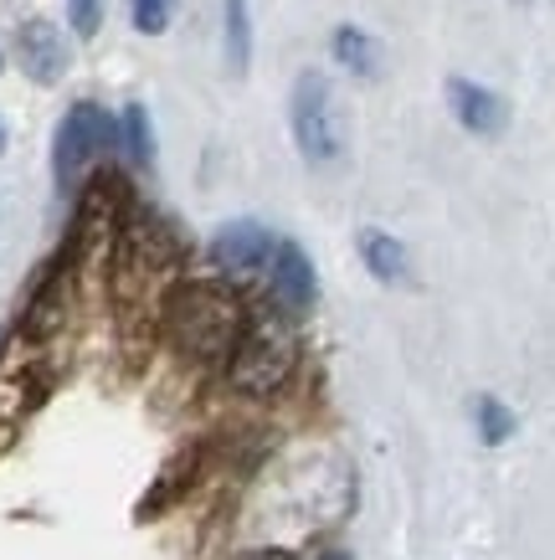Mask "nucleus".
<instances>
[{"label": "nucleus", "instance_id": "obj_17", "mask_svg": "<svg viewBox=\"0 0 555 560\" xmlns=\"http://www.w3.org/2000/svg\"><path fill=\"white\" fill-rule=\"evenodd\" d=\"M5 144H11V129H5V119H0V154H5Z\"/></svg>", "mask_w": 555, "mask_h": 560}, {"label": "nucleus", "instance_id": "obj_7", "mask_svg": "<svg viewBox=\"0 0 555 560\" xmlns=\"http://www.w3.org/2000/svg\"><path fill=\"white\" fill-rule=\"evenodd\" d=\"M268 293H273V304L288 308V314H309V308L320 304V272H314L309 253L293 237H278V247H273Z\"/></svg>", "mask_w": 555, "mask_h": 560}, {"label": "nucleus", "instance_id": "obj_18", "mask_svg": "<svg viewBox=\"0 0 555 560\" xmlns=\"http://www.w3.org/2000/svg\"><path fill=\"white\" fill-rule=\"evenodd\" d=\"M320 560H350V556H339V550H335V556H320Z\"/></svg>", "mask_w": 555, "mask_h": 560}, {"label": "nucleus", "instance_id": "obj_6", "mask_svg": "<svg viewBox=\"0 0 555 560\" xmlns=\"http://www.w3.org/2000/svg\"><path fill=\"white\" fill-rule=\"evenodd\" d=\"M16 62L32 83L57 88L68 78V62H72V47H68V36H62V26L47 16L21 21L16 26Z\"/></svg>", "mask_w": 555, "mask_h": 560}, {"label": "nucleus", "instance_id": "obj_5", "mask_svg": "<svg viewBox=\"0 0 555 560\" xmlns=\"http://www.w3.org/2000/svg\"><path fill=\"white\" fill-rule=\"evenodd\" d=\"M273 237L263 221L242 217V221H227L217 237L206 242V257H211V268L221 278H232V283H253V278H268V262H273Z\"/></svg>", "mask_w": 555, "mask_h": 560}, {"label": "nucleus", "instance_id": "obj_1", "mask_svg": "<svg viewBox=\"0 0 555 560\" xmlns=\"http://www.w3.org/2000/svg\"><path fill=\"white\" fill-rule=\"evenodd\" d=\"M247 299L232 278H181L160 308V340L170 355L196 371H227L242 329H247Z\"/></svg>", "mask_w": 555, "mask_h": 560}, {"label": "nucleus", "instance_id": "obj_8", "mask_svg": "<svg viewBox=\"0 0 555 560\" xmlns=\"http://www.w3.org/2000/svg\"><path fill=\"white\" fill-rule=\"evenodd\" d=\"M448 108H453V119L478 139H499L509 124L505 98H499L494 88L473 83V78H448Z\"/></svg>", "mask_w": 555, "mask_h": 560}, {"label": "nucleus", "instance_id": "obj_12", "mask_svg": "<svg viewBox=\"0 0 555 560\" xmlns=\"http://www.w3.org/2000/svg\"><path fill=\"white\" fill-rule=\"evenodd\" d=\"M118 144H124V154H129L135 171H150L154 165V135H150L144 103H124V114H118Z\"/></svg>", "mask_w": 555, "mask_h": 560}, {"label": "nucleus", "instance_id": "obj_13", "mask_svg": "<svg viewBox=\"0 0 555 560\" xmlns=\"http://www.w3.org/2000/svg\"><path fill=\"white\" fill-rule=\"evenodd\" d=\"M473 427H478V438H484L488 447H499V442H509V432H514V411H509L499 396H478V401H473Z\"/></svg>", "mask_w": 555, "mask_h": 560}, {"label": "nucleus", "instance_id": "obj_2", "mask_svg": "<svg viewBox=\"0 0 555 560\" xmlns=\"http://www.w3.org/2000/svg\"><path fill=\"white\" fill-rule=\"evenodd\" d=\"M299 314L268 304L247 314V329L236 340L232 360H227V386L247 401H273L278 390H288V381L299 375L303 360V340H299Z\"/></svg>", "mask_w": 555, "mask_h": 560}, {"label": "nucleus", "instance_id": "obj_4", "mask_svg": "<svg viewBox=\"0 0 555 560\" xmlns=\"http://www.w3.org/2000/svg\"><path fill=\"white\" fill-rule=\"evenodd\" d=\"M118 144V119L103 114L99 103H72L57 135H51V175H57V190H72L93 165H99L103 150Z\"/></svg>", "mask_w": 555, "mask_h": 560}, {"label": "nucleus", "instance_id": "obj_14", "mask_svg": "<svg viewBox=\"0 0 555 560\" xmlns=\"http://www.w3.org/2000/svg\"><path fill=\"white\" fill-rule=\"evenodd\" d=\"M175 11H181V0H129V21L139 36H165Z\"/></svg>", "mask_w": 555, "mask_h": 560}, {"label": "nucleus", "instance_id": "obj_16", "mask_svg": "<svg viewBox=\"0 0 555 560\" xmlns=\"http://www.w3.org/2000/svg\"><path fill=\"white\" fill-rule=\"evenodd\" d=\"M247 560H299L293 550H284V545H263V550H253Z\"/></svg>", "mask_w": 555, "mask_h": 560}, {"label": "nucleus", "instance_id": "obj_9", "mask_svg": "<svg viewBox=\"0 0 555 560\" xmlns=\"http://www.w3.org/2000/svg\"><path fill=\"white\" fill-rule=\"evenodd\" d=\"M355 247H360V262H366V272L375 278V283H406L412 257H406V247L391 237V232H381V226H366V232L355 237Z\"/></svg>", "mask_w": 555, "mask_h": 560}, {"label": "nucleus", "instance_id": "obj_10", "mask_svg": "<svg viewBox=\"0 0 555 560\" xmlns=\"http://www.w3.org/2000/svg\"><path fill=\"white\" fill-rule=\"evenodd\" d=\"M329 57H335L350 78H375V72H381V47H375V36L360 32V26H335Z\"/></svg>", "mask_w": 555, "mask_h": 560}, {"label": "nucleus", "instance_id": "obj_15", "mask_svg": "<svg viewBox=\"0 0 555 560\" xmlns=\"http://www.w3.org/2000/svg\"><path fill=\"white\" fill-rule=\"evenodd\" d=\"M68 21H72V36H99L103 26V0H68Z\"/></svg>", "mask_w": 555, "mask_h": 560}, {"label": "nucleus", "instance_id": "obj_3", "mask_svg": "<svg viewBox=\"0 0 555 560\" xmlns=\"http://www.w3.org/2000/svg\"><path fill=\"white\" fill-rule=\"evenodd\" d=\"M288 129L299 144L309 171H329L345 154V114L335 103V88L320 72H299V83L288 93Z\"/></svg>", "mask_w": 555, "mask_h": 560}, {"label": "nucleus", "instance_id": "obj_11", "mask_svg": "<svg viewBox=\"0 0 555 560\" xmlns=\"http://www.w3.org/2000/svg\"><path fill=\"white\" fill-rule=\"evenodd\" d=\"M221 42H227V68H253V11H247V0H221Z\"/></svg>", "mask_w": 555, "mask_h": 560}]
</instances>
